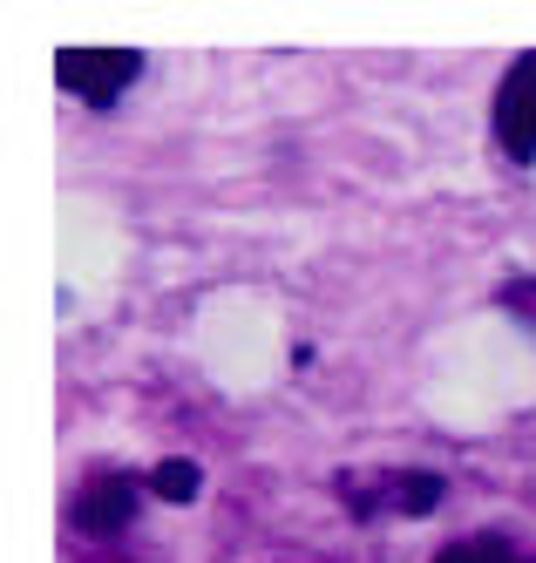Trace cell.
<instances>
[{"label":"cell","instance_id":"1","mask_svg":"<svg viewBox=\"0 0 536 563\" xmlns=\"http://www.w3.org/2000/svg\"><path fill=\"white\" fill-rule=\"evenodd\" d=\"M136 55L130 48H68L62 62H55V75H62V89H75L81 102H96V109H109L122 89L136 82Z\"/></svg>","mask_w":536,"mask_h":563},{"label":"cell","instance_id":"2","mask_svg":"<svg viewBox=\"0 0 536 563\" xmlns=\"http://www.w3.org/2000/svg\"><path fill=\"white\" fill-rule=\"evenodd\" d=\"M496 136H503V150L516 156V164L536 156V55H523L503 75V89H496Z\"/></svg>","mask_w":536,"mask_h":563},{"label":"cell","instance_id":"3","mask_svg":"<svg viewBox=\"0 0 536 563\" xmlns=\"http://www.w3.org/2000/svg\"><path fill=\"white\" fill-rule=\"evenodd\" d=\"M130 516H136V482L130 475H102L75 496V530H89V537L130 530Z\"/></svg>","mask_w":536,"mask_h":563},{"label":"cell","instance_id":"4","mask_svg":"<svg viewBox=\"0 0 536 563\" xmlns=\"http://www.w3.org/2000/svg\"><path fill=\"white\" fill-rule=\"evenodd\" d=\"M340 496L360 509V516H381V509H401V516H428L441 503V475H381V496L353 489V482H340Z\"/></svg>","mask_w":536,"mask_h":563},{"label":"cell","instance_id":"5","mask_svg":"<svg viewBox=\"0 0 536 563\" xmlns=\"http://www.w3.org/2000/svg\"><path fill=\"white\" fill-rule=\"evenodd\" d=\"M435 563H516V550L503 537H469V543H448Z\"/></svg>","mask_w":536,"mask_h":563},{"label":"cell","instance_id":"6","mask_svg":"<svg viewBox=\"0 0 536 563\" xmlns=\"http://www.w3.org/2000/svg\"><path fill=\"white\" fill-rule=\"evenodd\" d=\"M150 482H156V496H171V503H190V496H197V462H163Z\"/></svg>","mask_w":536,"mask_h":563},{"label":"cell","instance_id":"7","mask_svg":"<svg viewBox=\"0 0 536 563\" xmlns=\"http://www.w3.org/2000/svg\"><path fill=\"white\" fill-rule=\"evenodd\" d=\"M503 299H510V306H516V312H529V319H536V278H523V286H510V292H503Z\"/></svg>","mask_w":536,"mask_h":563},{"label":"cell","instance_id":"8","mask_svg":"<svg viewBox=\"0 0 536 563\" xmlns=\"http://www.w3.org/2000/svg\"><path fill=\"white\" fill-rule=\"evenodd\" d=\"M516 563H536V556H516Z\"/></svg>","mask_w":536,"mask_h":563}]
</instances>
